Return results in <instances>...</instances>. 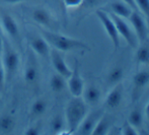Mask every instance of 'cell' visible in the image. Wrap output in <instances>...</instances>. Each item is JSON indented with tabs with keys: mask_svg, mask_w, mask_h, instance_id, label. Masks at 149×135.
I'll list each match as a JSON object with an SVG mask.
<instances>
[{
	"mask_svg": "<svg viewBox=\"0 0 149 135\" xmlns=\"http://www.w3.org/2000/svg\"><path fill=\"white\" fill-rule=\"evenodd\" d=\"M128 122L132 126H134L136 129L141 127L142 123H143V113H142L141 109L137 108L132 110L129 115V118H128Z\"/></svg>",
	"mask_w": 149,
	"mask_h": 135,
	"instance_id": "20",
	"label": "cell"
},
{
	"mask_svg": "<svg viewBox=\"0 0 149 135\" xmlns=\"http://www.w3.org/2000/svg\"><path fill=\"white\" fill-rule=\"evenodd\" d=\"M82 96L83 100L85 101L87 105H93L100 100L102 92H100V88L96 87L95 85H88L86 88L83 90Z\"/></svg>",
	"mask_w": 149,
	"mask_h": 135,
	"instance_id": "16",
	"label": "cell"
},
{
	"mask_svg": "<svg viewBox=\"0 0 149 135\" xmlns=\"http://www.w3.org/2000/svg\"><path fill=\"white\" fill-rule=\"evenodd\" d=\"M83 0H63L64 2L65 6L69 8H72V7H78L81 3H82Z\"/></svg>",
	"mask_w": 149,
	"mask_h": 135,
	"instance_id": "29",
	"label": "cell"
},
{
	"mask_svg": "<svg viewBox=\"0 0 149 135\" xmlns=\"http://www.w3.org/2000/svg\"><path fill=\"white\" fill-rule=\"evenodd\" d=\"M0 26L10 39L17 40L19 38V29H18L17 22L9 13L7 12L0 13Z\"/></svg>",
	"mask_w": 149,
	"mask_h": 135,
	"instance_id": "9",
	"label": "cell"
},
{
	"mask_svg": "<svg viewBox=\"0 0 149 135\" xmlns=\"http://www.w3.org/2000/svg\"><path fill=\"white\" fill-rule=\"evenodd\" d=\"M88 113V106L80 97H73L65 108V122H66L68 133L76 132L82 120Z\"/></svg>",
	"mask_w": 149,
	"mask_h": 135,
	"instance_id": "1",
	"label": "cell"
},
{
	"mask_svg": "<svg viewBox=\"0 0 149 135\" xmlns=\"http://www.w3.org/2000/svg\"><path fill=\"white\" fill-rule=\"evenodd\" d=\"M33 20L38 24L42 27H45L47 29H52L54 26V18L52 13L47 8L40 7L33 11Z\"/></svg>",
	"mask_w": 149,
	"mask_h": 135,
	"instance_id": "12",
	"label": "cell"
},
{
	"mask_svg": "<svg viewBox=\"0 0 149 135\" xmlns=\"http://www.w3.org/2000/svg\"><path fill=\"white\" fill-rule=\"evenodd\" d=\"M47 110V103L44 99H37L31 107V112L33 116H41Z\"/></svg>",
	"mask_w": 149,
	"mask_h": 135,
	"instance_id": "24",
	"label": "cell"
},
{
	"mask_svg": "<svg viewBox=\"0 0 149 135\" xmlns=\"http://www.w3.org/2000/svg\"><path fill=\"white\" fill-rule=\"evenodd\" d=\"M30 46L39 56L43 57V58H48L50 56V52L51 49L47 41L45 40L44 37H33L30 39Z\"/></svg>",
	"mask_w": 149,
	"mask_h": 135,
	"instance_id": "13",
	"label": "cell"
},
{
	"mask_svg": "<svg viewBox=\"0 0 149 135\" xmlns=\"http://www.w3.org/2000/svg\"><path fill=\"white\" fill-rule=\"evenodd\" d=\"M104 115V111L102 110H95L93 112L87 113V115L85 116V118L82 120V122L80 123L79 127L77 128L76 134L79 135H90L92 134L94 127H95L96 123L98 122V120L100 119V117Z\"/></svg>",
	"mask_w": 149,
	"mask_h": 135,
	"instance_id": "7",
	"label": "cell"
},
{
	"mask_svg": "<svg viewBox=\"0 0 149 135\" xmlns=\"http://www.w3.org/2000/svg\"><path fill=\"white\" fill-rule=\"evenodd\" d=\"M108 9L110 10L111 13H114L118 16H121L123 18H129L131 15L132 9L126 2L122 1V0H114L108 5Z\"/></svg>",
	"mask_w": 149,
	"mask_h": 135,
	"instance_id": "15",
	"label": "cell"
},
{
	"mask_svg": "<svg viewBox=\"0 0 149 135\" xmlns=\"http://www.w3.org/2000/svg\"><path fill=\"white\" fill-rule=\"evenodd\" d=\"M145 115H146V117H147L148 123H149V102H148V104L146 105V108H145Z\"/></svg>",
	"mask_w": 149,
	"mask_h": 135,
	"instance_id": "34",
	"label": "cell"
},
{
	"mask_svg": "<svg viewBox=\"0 0 149 135\" xmlns=\"http://www.w3.org/2000/svg\"><path fill=\"white\" fill-rule=\"evenodd\" d=\"M111 128V120L107 115H102L94 127L92 135H106Z\"/></svg>",
	"mask_w": 149,
	"mask_h": 135,
	"instance_id": "18",
	"label": "cell"
},
{
	"mask_svg": "<svg viewBox=\"0 0 149 135\" xmlns=\"http://www.w3.org/2000/svg\"><path fill=\"white\" fill-rule=\"evenodd\" d=\"M135 2L138 10L144 14L149 22V0H135Z\"/></svg>",
	"mask_w": 149,
	"mask_h": 135,
	"instance_id": "26",
	"label": "cell"
},
{
	"mask_svg": "<svg viewBox=\"0 0 149 135\" xmlns=\"http://www.w3.org/2000/svg\"><path fill=\"white\" fill-rule=\"evenodd\" d=\"M124 76V71L122 67H114L110 71L108 76V80L112 84H117L122 80Z\"/></svg>",
	"mask_w": 149,
	"mask_h": 135,
	"instance_id": "25",
	"label": "cell"
},
{
	"mask_svg": "<svg viewBox=\"0 0 149 135\" xmlns=\"http://www.w3.org/2000/svg\"><path fill=\"white\" fill-rule=\"evenodd\" d=\"M68 88L73 97H81L83 90H84V82L79 72V64L77 61H75L74 69L71 72L70 76L68 77Z\"/></svg>",
	"mask_w": 149,
	"mask_h": 135,
	"instance_id": "8",
	"label": "cell"
},
{
	"mask_svg": "<svg viewBox=\"0 0 149 135\" xmlns=\"http://www.w3.org/2000/svg\"><path fill=\"white\" fill-rule=\"evenodd\" d=\"M122 1L126 2V3H127L128 5H129L130 7H131L133 10H136V11H139V10H138V8H137V5H136L135 0H122ZM139 12H140V11H139Z\"/></svg>",
	"mask_w": 149,
	"mask_h": 135,
	"instance_id": "31",
	"label": "cell"
},
{
	"mask_svg": "<svg viewBox=\"0 0 149 135\" xmlns=\"http://www.w3.org/2000/svg\"><path fill=\"white\" fill-rule=\"evenodd\" d=\"M3 41H4V37H3V29H2L1 26H0V53L2 51V47H3Z\"/></svg>",
	"mask_w": 149,
	"mask_h": 135,
	"instance_id": "32",
	"label": "cell"
},
{
	"mask_svg": "<svg viewBox=\"0 0 149 135\" xmlns=\"http://www.w3.org/2000/svg\"><path fill=\"white\" fill-rule=\"evenodd\" d=\"M38 75H39V71H38V67L36 65V63L33 61H29L28 65L24 68V81L29 84H31L33 82L37 81L38 79Z\"/></svg>",
	"mask_w": 149,
	"mask_h": 135,
	"instance_id": "17",
	"label": "cell"
},
{
	"mask_svg": "<svg viewBox=\"0 0 149 135\" xmlns=\"http://www.w3.org/2000/svg\"><path fill=\"white\" fill-rule=\"evenodd\" d=\"M64 128H65V120L63 119L60 115H57L52 118L51 122H50V130H51V133L58 134V133H60L62 130H64Z\"/></svg>",
	"mask_w": 149,
	"mask_h": 135,
	"instance_id": "22",
	"label": "cell"
},
{
	"mask_svg": "<svg viewBox=\"0 0 149 135\" xmlns=\"http://www.w3.org/2000/svg\"><path fill=\"white\" fill-rule=\"evenodd\" d=\"M149 82V72L142 70L137 72L133 76V92H132V99L133 102L137 101L141 97L144 87Z\"/></svg>",
	"mask_w": 149,
	"mask_h": 135,
	"instance_id": "11",
	"label": "cell"
},
{
	"mask_svg": "<svg viewBox=\"0 0 149 135\" xmlns=\"http://www.w3.org/2000/svg\"><path fill=\"white\" fill-rule=\"evenodd\" d=\"M2 2H5V3H9V4H14V3H19V2L26 1V0H0Z\"/></svg>",
	"mask_w": 149,
	"mask_h": 135,
	"instance_id": "33",
	"label": "cell"
},
{
	"mask_svg": "<svg viewBox=\"0 0 149 135\" xmlns=\"http://www.w3.org/2000/svg\"><path fill=\"white\" fill-rule=\"evenodd\" d=\"M6 76H5V70H4L3 64H2L1 58H0V92L4 90V85H5Z\"/></svg>",
	"mask_w": 149,
	"mask_h": 135,
	"instance_id": "28",
	"label": "cell"
},
{
	"mask_svg": "<svg viewBox=\"0 0 149 135\" xmlns=\"http://www.w3.org/2000/svg\"><path fill=\"white\" fill-rule=\"evenodd\" d=\"M49 57H50V59H51V63H52V65H53L56 72L59 73L62 76H64L66 79L68 78V77L70 76L71 72H72V70L69 68L67 63L65 62L63 56L60 54V51H58V50L53 48V49H51Z\"/></svg>",
	"mask_w": 149,
	"mask_h": 135,
	"instance_id": "10",
	"label": "cell"
},
{
	"mask_svg": "<svg viewBox=\"0 0 149 135\" xmlns=\"http://www.w3.org/2000/svg\"><path fill=\"white\" fill-rule=\"evenodd\" d=\"M109 15L111 16V18L114 22L115 26L117 27V31H118L119 35L125 39V41L127 42V44L132 48H136L138 45V39L137 36H136L135 31H133V29L130 27L128 24V22L125 20V18L118 16L114 13H109Z\"/></svg>",
	"mask_w": 149,
	"mask_h": 135,
	"instance_id": "5",
	"label": "cell"
},
{
	"mask_svg": "<svg viewBox=\"0 0 149 135\" xmlns=\"http://www.w3.org/2000/svg\"><path fill=\"white\" fill-rule=\"evenodd\" d=\"M122 134L124 135H137V131H136V128L134 126H132L131 124L128 121H126L123 124V127H122Z\"/></svg>",
	"mask_w": 149,
	"mask_h": 135,
	"instance_id": "27",
	"label": "cell"
},
{
	"mask_svg": "<svg viewBox=\"0 0 149 135\" xmlns=\"http://www.w3.org/2000/svg\"><path fill=\"white\" fill-rule=\"evenodd\" d=\"M42 36L49 43L51 47L61 52H68L73 50H89V47L80 40L73 39L67 36L61 35L53 31L41 29Z\"/></svg>",
	"mask_w": 149,
	"mask_h": 135,
	"instance_id": "2",
	"label": "cell"
},
{
	"mask_svg": "<svg viewBox=\"0 0 149 135\" xmlns=\"http://www.w3.org/2000/svg\"><path fill=\"white\" fill-rule=\"evenodd\" d=\"M26 135H39L41 134V131H40V128L37 127V126H31V127H29L28 129L24 131V133Z\"/></svg>",
	"mask_w": 149,
	"mask_h": 135,
	"instance_id": "30",
	"label": "cell"
},
{
	"mask_svg": "<svg viewBox=\"0 0 149 135\" xmlns=\"http://www.w3.org/2000/svg\"><path fill=\"white\" fill-rule=\"evenodd\" d=\"M136 61L138 64H147L149 63V46L142 45L136 52Z\"/></svg>",
	"mask_w": 149,
	"mask_h": 135,
	"instance_id": "23",
	"label": "cell"
},
{
	"mask_svg": "<svg viewBox=\"0 0 149 135\" xmlns=\"http://www.w3.org/2000/svg\"><path fill=\"white\" fill-rule=\"evenodd\" d=\"M122 100H123V86L119 82L107 96L106 106L110 109H116L121 105Z\"/></svg>",
	"mask_w": 149,
	"mask_h": 135,
	"instance_id": "14",
	"label": "cell"
},
{
	"mask_svg": "<svg viewBox=\"0 0 149 135\" xmlns=\"http://www.w3.org/2000/svg\"><path fill=\"white\" fill-rule=\"evenodd\" d=\"M128 20H129V22H131V24L134 27V31H135V34L137 36L138 42L144 43V42L147 41L149 29L147 24H146L145 20L142 16V14L139 11L133 10Z\"/></svg>",
	"mask_w": 149,
	"mask_h": 135,
	"instance_id": "6",
	"label": "cell"
},
{
	"mask_svg": "<svg viewBox=\"0 0 149 135\" xmlns=\"http://www.w3.org/2000/svg\"><path fill=\"white\" fill-rule=\"evenodd\" d=\"M14 119L10 115H4L0 118V132L10 133L14 128Z\"/></svg>",
	"mask_w": 149,
	"mask_h": 135,
	"instance_id": "21",
	"label": "cell"
},
{
	"mask_svg": "<svg viewBox=\"0 0 149 135\" xmlns=\"http://www.w3.org/2000/svg\"><path fill=\"white\" fill-rule=\"evenodd\" d=\"M49 85L54 92H61L66 87V78L56 72L50 78Z\"/></svg>",
	"mask_w": 149,
	"mask_h": 135,
	"instance_id": "19",
	"label": "cell"
},
{
	"mask_svg": "<svg viewBox=\"0 0 149 135\" xmlns=\"http://www.w3.org/2000/svg\"><path fill=\"white\" fill-rule=\"evenodd\" d=\"M95 14L98 17V20H100V24L104 27V31H106L107 35L109 36L110 40L112 41L115 52H117L120 48V35L118 31H117V27L115 26L114 22L111 18V16L109 15V13H107V11L104 9L96 10Z\"/></svg>",
	"mask_w": 149,
	"mask_h": 135,
	"instance_id": "4",
	"label": "cell"
},
{
	"mask_svg": "<svg viewBox=\"0 0 149 135\" xmlns=\"http://www.w3.org/2000/svg\"><path fill=\"white\" fill-rule=\"evenodd\" d=\"M0 56H1L0 58L5 70L6 80H10L19 66V54L12 48L8 40L5 38H4L3 47H2Z\"/></svg>",
	"mask_w": 149,
	"mask_h": 135,
	"instance_id": "3",
	"label": "cell"
}]
</instances>
